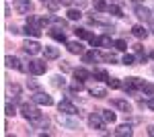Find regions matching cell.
<instances>
[{
  "label": "cell",
  "instance_id": "6da1fadb",
  "mask_svg": "<svg viewBox=\"0 0 154 137\" xmlns=\"http://www.w3.org/2000/svg\"><path fill=\"white\" fill-rule=\"evenodd\" d=\"M21 115H23L27 121H31V123H35L41 119V113H39V109H37L35 104H29V103H23L21 104Z\"/></svg>",
  "mask_w": 154,
  "mask_h": 137
},
{
  "label": "cell",
  "instance_id": "7a4b0ae2",
  "mask_svg": "<svg viewBox=\"0 0 154 137\" xmlns=\"http://www.w3.org/2000/svg\"><path fill=\"white\" fill-rule=\"evenodd\" d=\"M45 70H48V66H45V61H41V59H31V61H29V72L35 74V76L45 74Z\"/></svg>",
  "mask_w": 154,
  "mask_h": 137
},
{
  "label": "cell",
  "instance_id": "3957f363",
  "mask_svg": "<svg viewBox=\"0 0 154 137\" xmlns=\"http://www.w3.org/2000/svg\"><path fill=\"white\" fill-rule=\"evenodd\" d=\"M58 109H60V113H66V115H74V117H76V115H80V113H78V109H76L68 98H64V100L58 104Z\"/></svg>",
  "mask_w": 154,
  "mask_h": 137
},
{
  "label": "cell",
  "instance_id": "277c9868",
  "mask_svg": "<svg viewBox=\"0 0 154 137\" xmlns=\"http://www.w3.org/2000/svg\"><path fill=\"white\" fill-rule=\"evenodd\" d=\"M101 111H97V113H93V115H88V125L93 127V129H103L105 127V119H103V115H99Z\"/></svg>",
  "mask_w": 154,
  "mask_h": 137
},
{
  "label": "cell",
  "instance_id": "5b68a950",
  "mask_svg": "<svg viewBox=\"0 0 154 137\" xmlns=\"http://www.w3.org/2000/svg\"><path fill=\"white\" fill-rule=\"evenodd\" d=\"M14 10L19 12V14H29V12L33 10V4L29 0H17L14 2Z\"/></svg>",
  "mask_w": 154,
  "mask_h": 137
},
{
  "label": "cell",
  "instance_id": "8992f818",
  "mask_svg": "<svg viewBox=\"0 0 154 137\" xmlns=\"http://www.w3.org/2000/svg\"><path fill=\"white\" fill-rule=\"evenodd\" d=\"M144 82L140 80V78H136V76H131V78H128V82L123 84V90L125 92H134L136 88H142Z\"/></svg>",
  "mask_w": 154,
  "mask_h": 137
},
{
  "label": "cell",
  "instance_id": "52a82bcc",
  "mask_svg": "<svg viewBox=\"0 0 154 137\" xmlns=\"http://www.w3.org/2000/svg\"><path fill=\"white\" fill-rule=\"evenodd\" d=\"M23 51H25V53H29V55H35V53L41 51V45H39L37 41H29V39H27V41L23 43Z\"/></svg>",
  "mask_w": 154,
  "mask_h": 137
},
{
  "label": "cell",
  "instance_id": "ba28073f",
  "mask_svg": "<svg viewBox=\"0 0 154 137\" xmlns=\"http://www.w3.org/2000/svg\"><path fill=\"white\" fill-rule=\"evenodd\" d=\"M6 66L8 68H14V70H19V72H29V66H21V61L17 59V57H12V55H6Z\"/></svg>",
  "mask_w": 154,
  "mask_h": 137
},
{
  "label": "cell",
  "instance_id": "9c48e42d",
  "mask_svg": "<svg viewBox=\"0 0 154 137\" xmlns=\"http://www.w3.org/2000/svg\"><path fill=\"white\" fill-rule=\"evenodd\" d=\"M33 100H35L37 104H45V106H51V104H54V98H51L49 94H45V92H37L35 96H33Z\"/></svg>",
  "mask_w": 154,
  "mask_h": 137
},
{
  "label": "cell",
  "instance_id": "30bf717a",
  "mask_svg": "<svg viewBox=\"0 0 154 137\" xmlns=\"http://www.w3.org/2000/svg\"><path fill=\"white\" fill-rule=\"evenodd\" d=\"M58 121L64 127H68V129H78V123H76V121H72V119H68V117H66V113H64V115H58Z\"/></svg>",
  "mask_w": 154,
  "mask_h": 137
},
{
  "label": "cell",
  "instance_id": "8fae6325",
  "mask_svg": "<svg viewBox=\"0 0 154 137\" xmlns=\"http://www.w3.org/2000/svg\"><path fill=\"white\" fill-rule=\"evenodd\" d=\"M25 35H27V37L31 35V37H35V39H37V37L41 35V29H37L33 23H29V21H27V25H25Z\"/></svg>",
  "mask_w": 154,
  "mask_h": 137
},
{
  "label": "cell",
  "instance_id": "7c38bea8",
  "mask_svg": "<svg viewBox=\"0 0 154 137\" xmlns=\"http://www.w3.org/2000/svg\"><path fill=\"white\" fill-rule=\"evenodd\" d=\"M113 106H117L119 111H123V113H131V104L128 100H123V98H115L113 100Z\"/></svg>",
  "mask_w": 154,
  "mask_h": 137
},
{
  "label": "cell",
  "instance_id": "4fadbf2b",
  "mask_svg": "<svg viewBox=\"0 0 154 137\" xmlns=\"http://www.w3.org/2000/svg\"><path fill=\"white\" fill-rule=\"evenodd\" d=\"M97 59H101V53L99 51H88V53H82V61L84 64H93V61H97Z\"/></svg>",
  "mask_w": 154,
  "mask_h": 137
},
{
  "label": "cell",
  "instance_id": "5bb4252c",
  "mask_svg": "<svg viewBox=\"0 0 154 137\" xmlns=\"http://www.w3.org/2000/svg\"><path fill=\"white\" fill-rule=\"evenodd\" d=\"M43 55L48 57V59H56L60 55V49L58 47H51V45H45L43 47Z\"/></svg>",
  "mask_w": 154,
  "mask_h": 137
},
{
  "label": "cell",
  "instance_id": "9a60e30c",
  "mask_svg": "<svg viewBox=\"0 0 154 137\" xmlns=\"http://www.w3.org/2000/svg\"><path fill=\"white\" fill-rule=\"evenodd\" d=\"M88 92H91V94H93V96H97V98H107V90L105 88H103V86H91V88H88Z\"/></svg>",
  "mask_w": 154,
  "mask_h": 137
},
{
  "label": "cell",
  "instance_id": "2e32d148",
  "mask_svg": "<svg viewBox=\"0 0 154 137\" xmlns=\"http://www.w3.org/2000/svg\"><path fill=\"white\" fill-rule=\"evenodd\" d=\"M136 16L142 19V21H150V19H152V16H150V10H148L146 6H136Z\"/></svg>",
  "mask_w": 154,
  "mask_h": 137
},
{
  "label": "cell",
  "instance_id": "e0dca14e",
  "mask_svg": "<svg viewBox=\"0 0 154 137\" xmlns=\"http://www.w3.org/2000/svg\"><path fill=\"white\" fill-rule=\"evenodd\" d=\"M68 51L78 55V53H84V47H82L80 41H70V43H68Z\"/></svg>",
  "mask_w": 154,
  "mask_h": 137
},
{
  "label": "cell",
  "instance_id": "ac0fdd59",
  "mask_svg": "<svg viewBox=\"0 0 154 137\" xmlns=\"http://www.w3.org/2000/svg\"><path fill=\"white\" fill-rule=\"evenodd\" d=\"M131 33H134V37H138V39H146V37H148V29H144V27H140V25H136V27L131 29Z\"/></svg>",
  "mask_w": 154,
  "mask_h": 137
},
{
  "label": "cell",
  "instance_id": "d6986e66",
  "mask_svg": "<svg viewBox=\"0 0 154 137\" xmlns=\"http://www.w3.org/2000/svg\"><path fill=\"white\" fill-rule=\"evenodd\" d=\"M134 131H131V127L130 125H119L117 129H115V135H119V137H123V135H128L130 137Z\"/></svg>",
  "mask_w": 154,
  "mask_h": 137
},
{
  "label": "cell",
  "instance_id": "ffe728a7",
  "mask_svg": "<svg viewBox=\"0 0 154 137\" xmlns=\"http://www.w3.org/2000/svg\"><path fill=\"white\" fill-rule=\"evenodd\" d=\"M101 115H103V119H105L107 123H115V121H117V115L113 113L111 109H107V111H101Z\"/></svg>",
  "mask_w": 154,
  "mask_h": 137
},
{
  "label": "cell",
  "instance_id": "44dd1931",
  "mask_svg": "<svg viewBox=\"0 0 154 137\" xmlns=\"http://www.w3.org/2000/svg\"><path fill=\"white\" fill-rule=\"evenodd\" d=\"M49 35H51L56 41H62V43H66V35H64V31H60V29H51V31H49Z\"/></svg>",
  "mask_w": 154,
  "mask_h": 137
},
{
  "label": "cell",
  "instance_id": "7402d4cb",
  "mask_svg": "<svg viewBox=\"0 0 154 137\" xmlns=\"http://www.w3.org/2000/svg\"><path fill=\"white\" fill-rule=\"evenodd\" d=\"M74 76H76V80H86L91 74H88L84 68H78V70H74Z\"/></svg>",
  "mask_w": 154,
  "mask_h": 137
},
{
  "label": "cell",
  "instance_id": "603a6c76",
  "mask_svg": "<svg viewBox=\"0 0 154 137\" xmlns=\"http://www.w3.org/2000/svg\"><path fill=\"white\" fill-rule=\"evenodd\" d=\"M93 76H95L97 80H109V74H107L105 70H93Z\"/></svg>",
  "mask_w": 154,
  "mask_h": 137
},
{
  "label": "cell",
  "instance_id": "cb8c5ba5",
  "mask_svg": "<svg viewBox=\"0 0 154 137\" xmlns=\"http://www.w3.org/2000/svg\"><path fill=\"white\" fill-rule=\"evenodd\" d=\"M111 45H113V41H111V37H109V35L99 37V47H111Z\"/></svg>",
  "mask_w": 154,
  "mask_h": 137
},
{
  "label": "cell",
  "instance_id": "d4e9b609",
  "mask_svg": "<svg viewBox=\"0 0 154 137\" xmlns=\"http://www.w3.org/2000/svg\"><path fill=\"white\" fill-rule=\"evenodd\" d=\"M80 90H84L82 80H76V82H72V84H70V92H80Z\"/></svg>",
  "mask_w": 154,
  "mask_h": 137
},
{
  "label": "cell",
  "instance_id": "484cf974",
  "mask_svg": "<svg viewBox=\"0 0 154 137\" xmlns=\"http://www.w3.org/2000/svg\"><path fill=\"white\" fill-rule=\"evenodd\" d=\"M80 16H82V12L76 10V8H70V10H68V19H70V21H78Z\"/></svg>",
  "mask_w": 154,
  "mask_h": 137
},
{
  "label": "cell",
  "instance_id": "4316f807",
  "mask_svg": "<svg viewBox=\"0 0 154 137\" xmlns=\"http://www.w3.org/2000/svg\"><path fill=\"white\" fill-rule=\"evenodd\" d=\"M8 92L14 94L12 98H19V96H21V88H19V84H11V86H8Z\"/></svg>",
  "mask_w": 154,
  "mask_h": 137
},
{
  "label": "cell",
  "instance_id": "83f0119b",
  "mask_svg": "<svg viewBox=\"0 0 154 137\" xmlns=\"http://www.w3.org/2000/svg\"><path fill=\"white\" fill-rule=\"evenodd\" d=\"M74 33H76V37H80V39H91V37H93V35L88 33L86 29H76Z\"/></svg>",
  "mask_w": 154,
  "mask_h": 137
},
{
  "label": "cell",
  "instance_id": "f1b7e54d",
  "mask_svg": "<svg viewBox=\"0 0 154 137\" xmlns=\"http://www.w3.org/2000/svg\"><path fill=\"white\" fill-rule=\"evenodd\" d=\"M107 12H109V14H113V16H123L121 10H119V6H115V4H111V6L107 8Z\"/></svg>",
  "mask_w": 154,
  "mask_h": 137
},
{
  "label": "cell",
  "instance_id": "f546056e",
  "mask_svg": "<svg viewBox=\"0 0 154 137\" xmlns=\"http://www.w3.org/2000/svg\"><path fill=\"white\" fill-rule=\"evenodd\" d=\"M93 4H95L97 10H107V8H109V6L105 4V0H93Z\"/></svg>",
  "mask_w": 154,
  "mask_h": 137
},
{
  "label": "cell",
  "instance_id": "4dcf8cb0",
  "mask_svg": "<svg viewBox=\"0 0 154 137\" xmlns=\"http://www.w3.org/2000/svg\"><path fill=\"white\" fill-rule=\"evenodd\" d=\"M51 84H54L56 88H62L66 82H64V78H60V76H54V78H51Z\"/></svg>",
  "mask_w": 154,
  "mask_h": 137
},
{
  "label": "cell",
  "instance_id": "1f68e13d",
  "mask_svg": "<svg viewBox=\"0 0 154 137\" xmlns=\"http://www.w3.org/2000/svg\"><path fill=\"white\" fill-rule=\"evenodd\" d=\"M142 92H144V94H154V84H148V82H144Z\"/></svg>",
  "mask_w": 154,
  "mask_h": 137
},
{
  "label": "cell",
  "instance_id": "d6a6232c",
  "mask_svg": "<svg viewBox=\"0 0 154 137\" xmlns=\"http://www.w3.org/2000/svg\"><path fill=\"white\" fill-rule=\"evenodd\" d=\"M4 113L8 115V117H12V115H17V111H14V104L6 103V106H4Z\"/></svg>",
  "mask_w": 154,
  "mask_h": 137
},
{
  "label": "cell",
  "instance_id": "836d02e7",
  "mask_svg": "<svg viewBox=\"0 0 154 137\" xmlns=\"http://www.w3.org/2000/svg\"><path fill=\"white\" fill-rule=\"evenodd\" d=\"M107 84H109L111 88H121V82H119L117 78H109V80H107Z\"/></svg>",
  "mask_w": 154,
  "mask_h": 137
},
{
  "label": "cell",
  "instance_id": "e575fe53",
  "mask_svg": "<svg viewBox=\"0 0 154 137\" xmlns=\"http://www.w3.org/2000/svg\"><path fill=\"white\" fill-rule=\"evenodd\" d=\"M101 59H103V61H111V64H115V55H113V53H101Z\"/></svg>",
  "mask_w": 154,
  "mask_h": 137
},
{
  "label": "cell",
  "instance_id": "d590c367",
  "mask_svg": "<svg viewBox=\"0 0 154 137\" xmlns=\"http://www.w3.org/2000/svg\"><path fill=\"white\" fill-rule=\"evenodd\" d=\"M134 59H136V57L131 55V53H125V55H123V64H125V66H131Z\"/></svg>",
  "mask_w": 154,
  "mask_h": 137
},
{
  "label": "cell",
  "instance_id": "8d00e7d4",
  "mask_svg": "<svg viewBox=\"0 0 154 137\" xmlns=\"http://www.w3.org/2000/svg\"><path fill=\"white\" fill-rule=\"evenodd\" d=\"M51 21L58 25V27H62V29L66 27V21H64V19H60V16H51Z\"/></svg>",
  "mask_w": 154,
  "mask_h": 137
},
{
  "label": "cell",
  "instance_id": "74e56055",
  "mask_svg": "<svg viewBox=\"0 0 154 137\" xmlns=\"http://www.w3.org/2000/svg\"><path fill=\"white\" fill-rule=\"evenodd\" d=\"M115 49H119V51H125V49H128L125 41H121V39H119V41H115Z\"/></svg>",
  "mask_w": 154,
  "mask_h": 137
},
{
  "label": "cell",
  "instance_id": "f35d334b",
  "mask_svg": "<svg viewBox=\"0 0 154 137\" xmlns=\"http://www.w3.org/2000/svg\"><path fill=\"white\" fill-rule=\"evenodd\" d=\"M27 86H29L31 90H39V84H37L35 80H29V82H27Z\"/></svg>",
  "mask_w": 154,
  "mask_h": 137
},
{
  "label": "cell",
  "instance_id": "ab89813d",
  "mask_svg": "<svg viewBox=\"0 0 154 137\" xmlns=\"http://www.w3.org/2000/svg\"><path fill=\"white\" fill-rule=\"evenodd\" d=\"M60 68H62V70H64V72H70V64H68V61H62V64H60Z\"/></svg>",
  "mask_w": 154,
  "mask_h": 137
},
{
  "label": "cell",
  "instance_id": "60d3db41",
  "mask_svg": "<svg viewBox=\"0 0 154 137\" xmlns=\"http://www.w3.org/2000/svg\"><path fill=\"white\" fill-rule=\"evenodd\" d=\"M37 23H39V27H45V25L49 23V19H45V16H41V19H37Z\"/></svg>",
  "mask_w": 154,
  "mask_h": 137
},
{
  "label": "cell",
  "instance_id": "b9f144b4",
  "mask_svg": "<svg viewBox=\"0 0 154 137\" xmlns=\"http://www.w3.org/2000/svg\"><path fill=\"white\" fill-rule=\"evenodd\" d=\"M148 31H150V33H154V19H150V21H148Z\"/></svg>",
  "mask_w": 154,
  "mask_h": 137
},
{
  "label": "cell",
  "instance_id": "7bdbcfd3",
  "mask_svg": "<svg viewBox=\"0 0 154 137\" xmlns=\"http://www.w3.org/2000/svg\"><path fill=\"white\" fill-rule=\"evenodd\" d=\"M58 2H60V4H64V6H70L74 0H58Z\"/></svg>",
  "mask_w": 154,
  "mask_h": 137
},
{
  "label": "cell",
  "instance_id": "ee69618b",
  "mask_svg": "<svg viewBox=\"0 0 154 137\" xmlns=\"http://www.w3.org/2000/svg\"><path fill=\"white\" fill-rule=\"evenodd\" d=\"M146 104H148V109H152V111H154V98H150V100H148Z\"/></svg>",
  "mask_w": 154,
  "mask_h": 137
},
{
  "label": "cell",
  "instance_id": "f6af8a7d",
  "mask_svg": "<svg viewBox=\"0 0 154 137\" xmlns=\"http://www.w3.org/2000/svg\"><path fill=\"white\" fill-rule=\"evenodd\" d=\"M148 135H154V127H148Z\"/></svg>",
  "mask_w": 154,
  "mask_h": 137
},
{
  "label": "cell",
  "instance_id": "bcb514c9",
  "mask_svg": "<svg viewBox=\"0 0 154 137\" xmlns=\"http://www.w3.org/2000/svg\"><path fill=\"white\" fill-rule=\"evenodd\" d=\"M41 2H43V4H48V2H49V0H41Z\"/></svg>",
  "mask_w": 154,
  "mask_h": 137
},
{
  "label": "cell",
  "instance_id": "7dc6e473",
  "mask_svg": "<svg viewBox=\"0 0 154 137\" xmlns=\"http://www.w3.org/2000/svg\"><path fill=\"white\" fill-rule=\"evenodd\" d=\"M150 57H152V59H154V51H152V53H150Z\"/></svg>",
  "mask_w": 154,
  "mask_h": 137
},
{
  "label": "cell",
  "instance_id": "c3c4849f",
  "mask_svg": "<svg viewBox=\"0 0 154 137\" xmlns=\"http://www.w3.org/2000/svg\"><path fill=\"white\" fill-rule=\"evenodd\" d=\"M134 2H140V0H134Z\"/></svg>",
  "mask_w": 154,
  "mask_h": 137
}]
</instances>
